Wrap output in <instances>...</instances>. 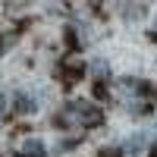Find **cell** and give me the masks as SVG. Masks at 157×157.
<instances>
[{"label":"cell","instance_id":"obj_4","mask_svg":"<svg viewBox=\"0 0 157 157\" xmlns=\"http://www.w3.org/2000/svg\"><path fill=\"white\" fill-rule=\"evenodd\" d=\"M16 110H19V113H32V110H35V101H32L29 94H16Z\"/></svg>","mask_w":157,"mask_h":157},{"label":"cell","instance_id":"obj_7","mask_svg":"<svg viewBox=\"0 0 157 157\" xmlns=\"http://www.w3.org/2000/svg\"><path fill=\"white\" fill-rule=\"evenodd\" d=\"M6 44H10V41H6V38H0V50H3V47H6Z\"/></svg>","mask_w":157,"mask_h":157},{"label":"cell","instance_id":"obj_5","mask_svg":"<svg viewBox=\"0 0 157 157\" xmlns=\"http://www.w3.org/2000/svg\"><path fill=\"white\" fill-rule=\"evenodd\" d=\"M94 72H98V75H107V72H110V66H107L104 60H98V63H94Z\"/></svg>","mask_w":157,"mask_h":157},{"label":"cell","instance_id":"obj_9","mask_svg":"<svg viewBox=\"0 0 157 157\" xmlns=\"http://www.w3.org/2000/svg\"><path fill=\"white\" fill-rule=\"evenodd\" d=\"M154 35H157V19H154Z\"/></svg>","mask_w":157,"mask_h":157},{"label":"cell","instance_id":"obj_2","mask_svg":"<svg viewBox=\"0 0 157 157\" xmlns=\"http://www.w3.org/2000/svg\"><path fill=\"white\" fill-rule=\"evenodd\" d=\"M145 145H148L145 135H132V138H126V154H129V157H138L141 151H145Z\"/></svg>","mask_w":157,"mask_h":157},{"label":"cell","instance_id":"obj_6","mask_svg":"<svg viewBox=\"0 0 157 157\" xmlns=\"http://www.w3.org/2000/svg\"><path fill=\"white\" fill-rule=\"evenodd\" d=\"M3 116H6V98L0 94V120H3Z\"/></svg>","mask_w":157,"mask_h":157},{"label":"cell","instance_id":"obj_8","mask_svg":"<svg viewBox=\"0 0 157 157\" xmlns=\"http://www.w3.org/2000/svg\"><path fill=\"white\" fill-rule=\"evenodd\" d=\"M101 157H116V154H110V151H104V154H101Z\"/></svg>","mask_w":157,"mask_h":157},{"label":"cell","instance_id":"obj_1","mask_svg":"<svg viewBox=\"0 0 157 157\" xmlns=\"http://www.w3.org/2000/svg\"><path fill=\"white\" fill-rule=\"evenodd\" d=\"M101 120H104L101 107H94V104H88V101H72V104H66V107L57 113V123H60V126H82V129H91V126H101Z\"/></svg>","mask_w":157,"mask_h":157},{"label":"cell","instance_id":"obj_3","mask_svg":"<svg viewBox=\"0 0 157 157\" xmlns=\"http://www.w3.org/2000/svg\"><path fill=\"white\" fill-rule=\"evenodd\" d=\"M22 154H25V157H44V145H41L38 138H32V141H25V145H22Z\"/></svg>","mask_w":157,"mask_h":157}]
</instances>
